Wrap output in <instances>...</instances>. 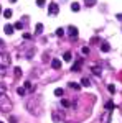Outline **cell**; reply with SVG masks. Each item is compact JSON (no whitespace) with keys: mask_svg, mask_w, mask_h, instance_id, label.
Listing matches in <instances>:
<instances>
[{"mask_svg":"<svg viewBox=\"0 0 122 123\" xmlns=\"http://www.w3.org/2000/svg\"><path fill=\"white\" fill-rule=\"evenodd\" d=\"M81 66H83V59H78V61L74 62V66H73V71H79Z\"/></svg>","mask_w":122,"mask_h":123,"instance_id":"cell-10","label":"cell"},{"mask_svg":"<svg viewBox=\"0 0 122 123\" xmlns=\"http://www.w3.org/2000/svg\"><path fill=\"white\" fill-rule=\"evenodd\" d=\"M51 67L53 69H61V61L59 59H53L51 61Z\"/></svg>","mask_w":122,"mask_h":123,"instance_id":"cell-8","label":"cell"},{"mask_svg":"<svg viewBox=\"0 0 122 123\" xmlns=\"http://www.w3.org/2000/svg\"><path fill=\"white\" fill-rule=\"evenodd\" d=\"M106 110H107V112H112V110H114V104L111 102V100L106 102Z\"/></svg>","mask_w":122,"mask_h":123,"instance_id":"cell-14","label":"cell"},{"mask_svg":"<svg viewBox=\"0 0 122 123\" xmlns=\"http://www.w3.org/2000/svg\"><path fill=\"white\" fill-rule=\"evenodd\" d=\"M51 118H53V122H59V120H61V113H59V112H55Z\"/></svg>","mask_w":122,"mask_h":123,"instance_id":"cell-16","label":"cell"},{"mask_svg":"<svg viewBox=\"0 0 122 123\" xmlns=\"http://www.w3.org/2000/svg\"><path fill=\"white\" fill-rule=\"evenodd\" d=\"M63 35H65V30H63V28H58L56 30V36H63Z\"/></svg>","mask_w":122,"mask_h":123,"instance_id":"cell-28","label":"cell"},{"mask_svg":"<svg viewBox=\"0 0 122 123\" xmlns=\"http://www.w3.org/2000/svg\"><path fill=\"white\" fill-rule=\"evenodd\" d=\"M68 87H69V89H74V90H79V89H81V85L76 84V82H69V84H68Z\"/></svg>","mask_w":122,"mask_h":123,"instance_id":"cell-13","label":"cell"},{"mask_svg":"<svg viewBox=\"0 0 122 123\" xmlns=\"http://www.w3.org/2000/svg\"><path fill=\"white\" fill-rule=\"evenodd\" d=\"M10 123H17V118H15V117H13V115H12V117H10Z\"/></svg>","mask_w":122,"mask_h":123,"instance_id":"cell-32","label":"cell"},{"mask_svg":"<svg viewBox=\"0 0 122 123\" xmlns=\"http://www.w3.org/2000/svg\"><path fill=\"white\" fill-rule=\"evenodd\" d=\"M35 31H36V35H40V33L43 31V23H38L36 28H35Z\"/></svg>","mask_w":122,"mask_h":123,"instance_id":"cell-17","label":"cell"},{"mask_svg":"<svg viewBox=\"0 0 122 123\" xmlns=\"http://www.w3.org/2000/svg\"><path fill=\"white\" fill-rule=\"evenodd\" d=\"M3 17L5 18H12V10H5L3 12Z\"/></svg>","mask_w":122,"mask_h":123,"instance_id":"cell-24","label":"cell"},{"mask_svg":"<svg viewBox=\"0 0 122 123\" xmlns=\"http://www.w3.org/2000/svg\"><path fill=\"white\" fill-rule=\"evenodd\" d=\"M10 64V56L7 53H0V67H7Z\"/></svg>","mask_w":122,"mask_h":123,"instance_id":"cell-3","label":"cell"},{"mask_svg":"<svg viewBox=\"0 0 122 123\" xmlns=\"http://www.w3.org/2000/svg\"><path fill=\"white\" fill-rule=\"evenodd\" d=\"M10 2H12V3H15V2H17V0H10Z\"/></svg>","mask_w":122,"mask_h":123,"instance_id":"cell-36","label":"cell"},{"mask_svg":"<svg viewBox=\"0 0 122 123\" xmlns=\"http://www.w3.org/2000/svg\"><path fill=\"white\" fill-rule=\"evenodd\" d=\"M12 107H13V104L10 102L8 97H7L5 94H0V112L10 113V112H12Z\"/></svg>","mask_w":122,"mask_h":123,"instance_id":"cell-1","label":"cell"},{"mask_svg":"<svg viewBox=\"0 0 122 123\" xmlns=\"http://www.w3.org/2000/svg\"><path fill=\"white\" fill-rule=\"evenodd\" d=\"M3 46V39H0V48Z\"/></svg>","mask_w":122,"mask_h":123,"instance_id":"cell-34","label":"cell"},{"mask_svg":"<svg viewBox=\"0 0 122 123\" xmlns=\"http://www.w3.org/2000/svg\"><path fill=\"white\" fill-rule=\"evenodd\" d=\"M58 12H59L58 3H50V7H48V13H50V15H58Z\"/></svg>","mask_w":122,"mask_h":123,"instance_id":"cell-5","label":"cell"},{"mask_svg":"<svg viewBox=\"0 0 122 123\" xmlns=\"http://www.w3.org/2000/svg\"><path fill=\"white\" fill-rule=\"evenodd\" d=\"M13 28H15V30H22V28H23V23H20V21H17V23L13 25Z\"/></svg>","mask_w":122,"mask_h":123,"instance_id":"cell-26","label":"cell"},{"mask_svg":"<svg viewBox=\"0 0 122 123\" xmlns=\"http://www.w3.org/2000/svg\"><path fill=\"white\" fill-rule=\"evenodd\" d=\"M81 51H83V54H89V48H83V49H81Z\"/></svg>","mask_w":122,"mask_h":123,"instance_id":"cell-30","label":"cell"},{"mask_svg":"<svg viewBox=\"0 0 122 123\" xmlns=\"http://www.w3.org/2000/svg\"><path fill=\"white\" fill-rule=\"evenodd\" d=\"M61 105H63L65 108H68V107H71V102H69V100H66V98H63V100H61Z\"/></svg>","mask_w":122,"mask_h":123,"instance_id":"cell-19","label":"cell"},{"mask_svg":"<svg viewBox=\"0 0 122 123\" xmlns=\"http://www.w3.org/2000/svg\"><path fill=\"white\" fill-rule=\"evenodd\" d=\"M91 72L96 74V76H101V74H102V69H101L99 66H93V67H91Z\"/></svg>","mask_w":122,"mask_h":123,"instance_id":"cell-7","label":"cell"},{"mask_svg":"<svg viewBox=\"0 0 122 123\" xmlns=\"http://www.w3.org/2000/svg\"><path fill=\"white\" fill-rule=\"evenodd\" d=\"M13 26H12V25H5V26H3V31H5V35H12V33H13Z\"/></svg>","mask_w":122,"mask_h":123,"instance_id":"cell-9","label":"cell"},{"mask_svg":"<svg viewBox=\"0 0 122 123\" xmlns=\"http://www.w3.org/2000/svg\"><path fill=\"white\" fill-rule=\"evenodd\" d=\"M17 92H18V95H22V97H23V95L27 94V90H25L23 87H18V89H17Z\"/></svg>","mask_w":122,"mask_h":123,"instance_id":"cell-23","label":"cell"},{"mask_svg":"<svg viewBox=\"0 0 122 123\" xmlns=\"http://www.w3.org/2000/svg\"><path fill=\"white\" fill-rule=\"evenodd\" d=\"M36 5L38 7H45L46 5V0H36Z\"/></svg>","mask_w":122,"mask_h":123,"instance_id":"cell-27","label":"cell"},{"mask_svg":"<svg viewBox=\"0 0 122 123\" xmlns=\"http://www.w3.org/2000/svg\"><path fill=\"white\" fill-rule=\"evenodd\" d=\"M71 57H73V54H71L69 51H66L65 54H63V59H65L66 62H68V61H71Z\"/></svg>","mask_w":122,"mask_h":123,"instance_id":"cell-15","label":"cell"},{"mask_svg":"<svg viewBox=\"0 0 122 123\" xmlns=\"http://www.w3.org/2000/svg\"><path fill=\"white\" fill-rule=\"evenodd\" d=\"M101 51H104V53L111 51V46H109V43H101Z\"/></svg>","mask_w":122,"mask_h":123,"instance_id":"cell-11","label":"cell"},{"mask_svg":"<svg viewBox=\"0 0 122 123\" xmlns=\"http://www.w3.org/2000/svg\"><path fill=\"white\" fill-rule=\"evenodd\" d=\"M117 18H119V20H122V15H121V13H119V15H117Z\"/></svg>","mask_w":122,"mask_h":123,"instance_id":"cell-35","label":"cell"},{"mask_svg":"<svg viewBox=\"0 0 122 123\" xmlns=\"http://www.w3.org/2000/svg\"><path fill=\"white\" fill-rule=\"evenodd\" d=\"M71 10H73V12H79V10H81V5H79L78 2H73V3H71Z\"/></svg>","mask_w":122,"mask_h":123,"instance_id":"cell-12","label":"cell"},{"mask_svg":"<svg viewBox=\"0 0 122 123\" xmlns=\"http://www.w3.org/2000/svg\"><path fill=\"white\" fill-rule=\"evenodd\" d=\"M107 90H109L111 94H115V85H114V84H109V85H107Z\"/></svg>","mask_w":122,"mask_h":123,"instance_id":"cell-20","label":"cell"},{"mask_svg":"<svg viewBox=\"0 0 122 123\" xmlns=\"http://www.w3.org/2000/svg\"><path fill=\"white\" fill-rule=\"evenodd\" d=\"M84 3L87 7H93V5H96V0H84Z\"/></svg>","mask_w":122,"mask_h":123,"instance_id":"cell-25","label":"cell"},{"mask_svg":"<svg viewBox=\"0 0 122 123\" xmlns=\"http://www.w3.org/2000/svg\"><path fill=\"white\" fill-rule=\"evenodd\" d=\"M0 123H3V122H0Z\"/></svg>","mask_w":122,"mask_h":123,"instance_id":"cell-38","label":"cell"},{"mask_svg":"<svg viewBox=\"0 0 122 123\" xmlns=\"http://www.w3.org/2000/svg\"><path fill=\"white\" fill-rule=\"evenodd\" d=\"M63 94H65L63 89H56V90H55V95H56V97H63Z\"/></svg>","mask_w":122,"mask_h":123,"instance_id":"cell-22","label":"cell"},{"mask_svg":"<svg viewBox=\"0 0 122 123\" xmlns=\"http://www.w3.org/2000/svg\"><path fill=\"white\" fill-rule=\"evenodd\" d=\"M68 35L71 36V39H76L78 38V35H79V31L76 26H68Z\"/></svg>","mask_w":122,"mask_h":123,"instance_id":"cell-4","label":"cell"},{"mask_svg":"<svg viewBox=\"0 0 122 123\" xmlns=\"http://www.w3.org/2000/svg\"><path fill=\"white\" fill-rule=\"evenodd\" d=\"M23 39H31V35L30 33H23Z\"/></svg>","mask_w":122,"mask_h":123,"instance_id":"cell-29","label":"cell"},{"mask_svg":"<svg viewBox=\"0 0 122 123\" xmlns=\"http://www.w3.org/2000/svg\"><path fill=\"white\" fill-rule=\"evenodd\" d=\"M81 85H84V87H89V85H91V80H89V79H83V80H81Z\"/></svg>","mask_w":122,"mask_h":123,"instance_id":"cell-18","label":"cell"},{"mask_svg":"<svg viewBox=\"0 0 122 123\" xmlns=\"http://www.w3.org/2000/svg\"><path fill=\"white\" fill-rule=\"evenodd\" d=\"M5 76V67H0V77Z\"/></svg>","mask_w":122,"mask_h":123,"instance_id":"cell-31","label":"cell"},{"mask_svg":"<svg viewBox=\"0 0 122 123\" xmlns=\"http://www.w3.org/2000/svg\"><path fill=\"white\" fill-rule=\"evenodd\" d=\"M35 105H40V102H38V98H33V100H30L28 104H27V108H28L30 112H31V113L33 115H38L40 113V110H41V107H35Z\"/></svg>","mask_w":122,"mask_h":123,"instance_id":"cell-2","label":"cell"},{"mask_svg":"<svg viewBox=\"0 0 122 123\" xmlns=\"http://www.w3.org/2000/svg\"><path fill=\"white\" fill-rule=\"evenodd\" d=\"M91 43H99V38H91Z\"/></svg>","mask_w":122,"mask_h":123,"instance_id":"cell-33","label":"cell"},{"mask_svg":"<svg viewBox=\"0 0 122 123\" xmlns=\"http://www.w3.org/2000/svg\"><path fill=\"white\" fill-rule=\"evenodd\" d=\"M101 123H111V112H106L101 117Z\"/></svg>","mask_w":122,"mask_h":123,"instance_id":"cell-6","label":"cell"},{"mask_svg":"<svg viewBox=\"0 0 122 123\" xmlns=\"http://www.w3.org/2000/svg\"><path fill=\"white\" fill-rule=\"evenodd\" d=\"M13 72H15V77H17V79L22 77V69H20V67H15V71H13Z\"/></svg>","mask_w":122,"mask_h":123,"instance_id":"cell-21","label":"cell"},{"mask_svg":"<svg viewBox=\"0 0 122 123\" xmlns=\"http://www.w3.org/2000/svg\"><path fill=\"white\" fill-rule=\"evenodd\" d=\"M0 13H2V7H0Z\"/></svg>","mask_w":122,"mask_h":123,"instance_id":"cell-37","label":"cell"}]
</instances>
